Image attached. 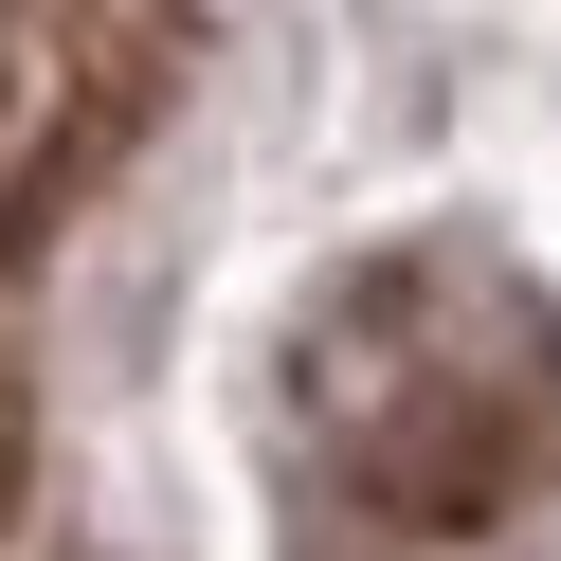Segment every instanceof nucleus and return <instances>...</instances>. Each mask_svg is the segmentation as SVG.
<instances>
[{
  "label": "nucleus",
  "instance_id": "nucleus-2",
  "mask_svg": "<svg viewBox=\"0 0 561 561\" xmlns=\"http://www.w3.org/2000/svg\"><path fill=\"white\" fill-rule=\"evenodd\" d=\"M110 37H91V0H0V236L73 199V163L110 146Z\"/></svg>",
  "mask_w": 561,
  "mask_h": 561
},
{
  "label": "nucleus",
  "instance_id": "nucleus-1",
  "mask_svg": "<svg viewBox=\"0 0 561 561\" xmlns=\"http://www.w3.org/2000/svg\"><path fill=\"white\" fill-rule=\"evenodd\" d=\"M363 327H380V290H363ZM327 399H344V489L380 525H471V507H507L525 435H543L561 344H543V308L489 290L471 344H399L380 327V380H327Z\"/></svg>",
  "mask_w": 561,
  "mask_h": 561
},
{
  "label": "nucleus",
  "instance_id": "nucleus-3",
  "mask_svg": "<svg viewBox=\"0 0 561 561\" xmlns=\"http://www.w3.org/2000/svg\"><path fill=\"white\" fill-rule=\"evenodd\" d=\"M0 525H19V399H0Z\"/></svg>",
  "mask_w": 561,
  "mask_h": 561
}]
</instances>
